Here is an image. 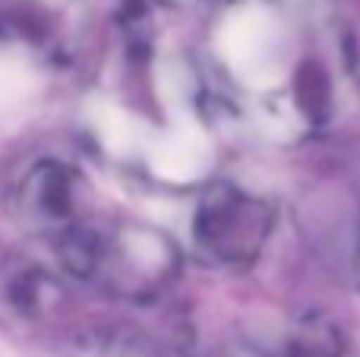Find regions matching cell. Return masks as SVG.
<instances>
[{
    "mask_svg": "<svg viewBox=\"0 0 360 357\" xmlns=\"http://www.w3.org/2000/svg\"><path fill=\"white\" fill-rule=\"evenodd\" d=\"M63 272L117 297H152L174 278L180 253L149 225H95L92 219L54 240Z\"/></svg>",
    "mask_w": 360,
    "mask_h": 357,
    "instance_id": "6da1fadb",
    "label": "cell"
},
{
    "mask_svg": "<svg viewBox=\"0 0 360 357\" xmlns=\"http://www.w3.org/2000/svg\"><path fill=\"white\" fill-rule=\"evenodd\" d=\"M272 202L228 181L205 187L193 209V247L205 263L224 269L256 263L272 238Z\"/></svg>",
    "mask_w": 360,
    "mask_h": 357,
    "instance_id": "7a4b0ae2",
    "label": "cell"
},
{
    "mask_svg": "<svg viewBox=\"0 0 360 357\" xmlns=\"http://www.w3.org/2000/svg\"><path fill=\"white\" fill-rule=\"evenodd\" d=\"M86 35V0H0V51L63 67L76 60Z\"/></svg>",
    "mask_w": 360,
    "mask_h": 357,
    "instance_id": "3957f363",
    "label": "cell"
},
{
    "mask_svg": "<svg viewBox=\"0 0 360 357\" xmlns=\"http://www.w3.org/2000/svg\"><path fill=\"white\" fill-rule=\"evenodd\" d=\"M10 209L22 231L57 240L89 221L92 187L76 164L63 158H38L16 181Z\"/></svg>",
    "mask_w": 360,
    "mask_h": 357,
    "instance_id": "277c9868",
    "label": "cell"
},
{
    "mask_svg": "<svg viewBox=\"0 0 360 357\" xmlns=\"http://www.w3.org/2000/svg\"><path fill=\"white\" fill-rule=\"evenodd\" d=\"M60 301V285L48 269L32 259H4L0 263V320L38 323Z\"/></svg>",
    "mask_w": 360,
    "mask_h": 357,
    "instance_id": "5b68a950",
    "label": "cell"
},
{
    "mask_svg": "<svg viewBox=\"0 0 360 357\" xmlns=\"http://www.w3.org/2000/svg\"><path fill=\"white\" fill-rule=\"evenodd\" d=\"M288 354L291 357H342L345 354L342 332L326 316L310 313L288 335Z\"/></svg>",
    "mask_w": 360,
    "mask_h": 357,
    "instance_id": "8992f818",
    "label": "cell"
},
{
    "mask_svg": "<svg viewBox=\"0 0 360 357\" xmlns=\"http://www.w3.org/2000/svg\"><path fill=\"white\" fill-rule=\"evenodd\" d=\"M162 6H168V10H177V13H199V10H212V6H218L221 0H158Z\"/></svg>",
    "mask_w": 360,
    "mask_h": 357,
    "instance_id": "52a82bcc",
    "label": "cell"
}]
</instances>
